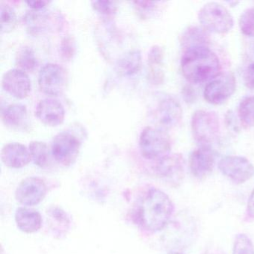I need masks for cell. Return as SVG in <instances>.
Masks as SVG:
<instances>
[{"mask_svg":"<svg viewBox=\"0 0 254 254\" xmlns=\"http://www.w3.org/2000/svg\"><path fill=\"white\" fill-rule=\"evenodd\" d=\"M133 3L141 13L146 14L154 11L157 8L158 2H151V1H136Z\"/></svg>","mask_w":254,"mask_h":254,"instance_id":"4dcf8cb0","label":"cell"},{"mask_svg":"<svg viewBox=\"0 0 254 254\" xmlns=\"http://www.w3.org/2000/svg\"><path fill=\"white\" fill-rule=\"evenodd\" d=\"M191 125L194 139L203 146H207L208 144L213 142L219 136V119L212 111H196L193 114Z\"/></svg>","mask_w":254,"mask_h":254,"instance_id":"5b68a950","label":"cell"},{"mask_svg":"<svg viewBox=\"0 0 254 254\" xmlns=\"http://www.w3.org/2000/svg\"><path fill=\"white\" fill-rule=\"evenodd\" d=\"M16 64L23 71L32 72L38 66V61L35 53L29 47H24L19 50L16 58Z\"/></svg>","mask_w":254,"mask_h":254,"instance_id":"603a6c76","label":"cell"},{"mask_svg":"<svg viewBox=\"0 0 254 254\" xmlns=\"http://www.w3.org/2000/svg\"><path fill=\"white\" fill-rule=\"evenodd\" d=\"M1 158L4 164L8 167L20 169L29 164L32 157L25 145L14 142L3 147Z\"/></svg>","mask_w":254,"mask_h":254,"instance_id":"2e32d148","label":"cell"},{"mask_svg":"<svg viewBox=\"0 0 254 254\" xmlns=\"http://www.w3.org/2000/svg\"><path fill=\"white\" fill-rule=\"evenodd\" d=\"M233 254H254V244L247 235L242 233L236 236Z\"/></svg>","mask_w":254,"mask_h":254,"instance_id":"83f0119b","label":"cell"},{"mask_svg":"<svg viewBox=\"0 0 254 254\" xmlns=\"http://www.w3.org/2000/svg\"><path fill=\"white\" fill-rule=\"evenodd\" d=\"M169 254H182V253H180V252H171V253H169Z\"/></svg>","mask_w":254,"mask_h":254,"instance_id":"e575fe53","label":"cell"},{"mask_svg":"<svg viewBox=\"0 0 254 254\" xmlns=\"http://www.w3.org/2000/svg\"><path fill=\"white\" fill-rule=\"evenodd\" d=\"M184 160L181 154H169L157 161L156 171L159 176L172 184H178L184 176Z\"/></svg>","mask_w":254,"mask_h":254,"instance_id":"7c38bea8","label":"cell"},{"mask_svg":"<svg viewBox=\"0 0 254 254\" xmlns=\"http://www.w3.org/2000/svg\"><path fill=\"white\" fill-rule=\"evenodd\" d=\"M221 173L236 184L249 181L254 175V166L248 159L240 156H227L218 163Z\"/></svg>","mask_w":254,"mask_h":254,"instance_id":"9c48e42d","label":"cell"},{"mask_svg":"<svg viewBox=\"0 0 254 254\" xmlns=\"http://www.w3.org/2000/svg\"><path fill=\"white\" fill-rule=\"evenodd\" d=\"M163 49L159 46L151 47L148 53V66L150 69V76L155 83H161L163 79V70L161 69L163 65Z\"/></svg>","mask_w":254,"mask_h":254,"instance_id":"44dd1931","label":"cell"},{"mask_svg":"<svg viewBox=\"0 0 254 254\" xmlns=\"http://www.w3.org/2000/svg\"><path fill=\"white\" fill-rule=\"evenodd\" d=\"M51 14L46 10H32L25 16V23L31 34H38L50 29L52 23Z\"/></svg>","mask_w":254,"mask_h":254,"instance_id":"d6986e66","label":"cell"},{"mask_svg":"<svg viewBox=\"0 0 254 254\" xmlns=\"http://www.w3.org/2000/svg\"><path fill=\"white\" fill-rule=\"evenodd\" d=\"M204 30V29H203ZM203 29L197 27H190L182 36V45L190 49L194 47L206 46L209 43V37Z\"/></svg>","mask_w":254,"mask_h":254,"instance_id":"7402d4cb","label":"cell"},{"mask_svg":"<svg viewBox=\"0 0 254 254\" xmlns=\"http://www.w3.org/2000/svg\"><path fill=\"white\" fill-rule=\"evenodd\" d=\"M15 222L17 227L26 233H35L42 226V217L38 211L20 207L16 210Z\"/></svg>","mask_w":254,"mask_h":254,"instance_id":"e0dca14e","label":"cell"},{"mask_svg":"<svg viewBox=\"0 0 254 254\" xmlns=\"http://www.w3.org/2000/svg\"><path fill=\"white\" fill-rule=\"evenodd\" d=\"M239 119L245 127L254 126V96L245 98L239 107Z\"/></svg>","mask_w":254,"mask_h":254,"instance_id":"d4e9b609","label":"cell"},{"mask_svg":"<svg viewBox=\"0 0 254 254\" xmlns=\"http://www.w3.org/2000/svg\"><path fill=\"white\" fill-rule=\"evenodd\" d=\"M171 146L170 137L161 129L147 127L141 133L139 149L148 160H161L170 154Z\"/></svg>","mask_w":254,"mask_h":254,"instance_id":"3957f363","label":"cell"},{"mask_svg":"<svg viewBox=\"0 0 254 254\" xmlns=\"http://www.w3.org/2000/svg\"><path fill=\"white\" fill-rule=\"evenodd\" d=\"M29 152L35 165L41 168L47 166L49 160V150L47 144L39 141H33L29 145Z\"/></svg>","mask_w":254,"mask_h":254,"instance_id":"cb8c5ba5","label":"cell"},{"mask_svg":"<svg viewBox=\"0 0 254 254\" xmlns=\"http://www.w3.org/2000/svg\"><path fill=\"white\" fill-rule=\"evenodd\" d=\"M81 142L70 132L58 133L52 142V154L58 163L68 166L75 163L79 154Z\"/></svg>","mask_w":254,"mask_h":254,"instance_id":"8992f818","label":"cell"},{"mask_svg":"<svg viewBox=\"0 0 254 254\" xmlns=\"http://www.w3.org/2000/svg\"><path fill=\"white\" fill-rule=\"evenodd\" d=\"M241 32L248 37H254V8L245 10L239 18Z\"/></svg>","mask_w":254,"mask_h":254,"instance_id":"f1b7e54d","label":"cell"},{"mask_svg":"<svg viewBox=\"0 0 254 254\" xmlns=\"http://www.w3.org/2000/svg\"><path fill=\"white\" fill-rule=\"evenodd\" d=\"M47 191V186L42 179L29 177L19 184L16 190L15 197L22 204L34 206L44 200Z\"/></svg>","mask_w":254,"mask_h":254,"instance_id":"30bf717a","label":"cell"},{"mask_svg":"<svg viewBox=\"0 0 254 254\" xmlns=\"http://www.w3.org/2000/svg\"><path fill=\"white\" fill-rule=\"evenodd\" d=\"M183 111L178 101L172 98H165L159 103L157 117L163 127L172 128L182 120Z\"/></svg>","mask_w":254,"mask_h":254,"instance_id":"9a60e30c","label":"cell"},{"mask_svg":"<svg viewBox=\"0 0 254 254\" xmlns=\"http://www.w3.org/2000/svg\"><path fill=\"white\" fill-rule=\"evenodd\" d=\"M35 114L41 123L52 127L59 126L64 120V108L56 99H45L40 101Z\"/></svg>","mask_w":254,"mask_h":254,"instance_id":"4fadbf2b","label":"cell"},{"mask_svg":"<svg viewBox=\"0 0 254 254\" xmlns=\"http://www.w3.org/2000/svg\"><path fill=\"white\" fill-rule=\"evenodd\" d=\"M0 12H1V17H0L1 32L2 33L11 32L17 24L15 11L10 5L1 3Z\"/></svg>","mask_w":254,"mask_h":254,"instance_id":"4316f807","label":"cell"},{"mask_svg":"<svg viewBox=\"0 0 254 254\" xmlns=\"http://www.w3.org/2000/svg\"><path fill=\"white\" fill-rule=\"evenodd\" d=\"M245 84L248 89L254 91V63L247 67L244 75Z\"/></svg>","mask_w":254,"mask_h":254,"instance_id":"1f68e13d","label":"cell"},{"mask_svg":"<svg viewBox=\"0 0 254 254\" xmlns=\"http://www.w3.org/2000/svg\"><path fill=\"white\" fill-rule=\"evenodd\" d=\"M198 20L203 29L215 34H225L233 29V16L230 11L218 2H209L198 13Z\"/></svg>","mask_w":254,"mask_h":254,"instance_id":"277c9868","label":"cell"},{"mask_svg":"<svg viewBox=\"0 0 254 254\" xmlns=\"http://www.w3.org/2000/svg\"><path fill=\"white\" fill-rule=\"evenodd\" d=\"M2 118L7 127L14 130L22 128L27 123V108L21 104L8 105L2 112Z\"/></svg>","mask_w":254,"mask_h":254,"instance_id":"ac0fdd59","label":"cell"},{"mask_svg":"<svg viewBox=\"0 0 254 254\" xmlns=\"http://www.w3.org/2000/svg\"><path fill=\"white\" fill-rule=\"evenodd\" d=\"M213 151L208 146H202L192 151L190 157V168L191 173L197 178L209 175L215 166Z\"/></svg>","mask_w":254,"mask_h":254,"instance_id":"5bb4252c","label":"cell"},{"mask_svg":"<svg viewBox=\"0 0 254 254\" xmlns=\"http://www.w3.org/2000/svg\"><path fill=\"white\" fill-rule=\"evenodd\" d=\"M236 81L232 72L219 75L206 86L203 92L205 100L212 105L227 102L236 91Z\"/></svg>","mask_w":254,"mask_h":254,"instance_id":"ba28073f","label":"cell"},{"mask_svg":"<svg viewBox=\"0 0 254 254\" xmlns=\"http://www.w3.org/2000/svg\"><path fill=\"white\" fill-rule=\"evenodd\" d=\"M26 3L33 10H41L45 8L46 5H48L50 2L42 0V1H27Z\"/></svg>","mask_w":254,"mask_h":254,"instance_id":"d6a6232c","label":"cell"},{"mask_svg":"<svg viewBox=\"0 0 254 254\" xmlns=\"http://www.w3.org/2000/svg\"><path fill=\"white\" fill-rule=\"evenodd\" d=\"M173 212L170 197L161 190L151 189L139 201L136 215L142 228L155 233L167 225Z\"/></svg>","mask_w":254,"mask_h":254,"instance_id":"6da1fadb","label":"cell"},{"mask_svg":"<svg viewBox=\"0 0 254 254\" xmlns=\"http://www.w3.org/2000/svg\"><path fill=\"white\" fill-rule=\"evenodd\" d=\"M92 5L95 11L105 17L114 15L117 11V2L113 1H94Z\"/></svg>","mask_w":254,"mask_h":254,"instance_id":"f546056e","label":"cell"},{"mask_svg":"<svg viewBox=\"0 0 254 254\" xmlns=\"http://www.w3.org/2000/svg\"><path fill=\"white\" fill-rule=\"evenodd\" d=\"M117 69L126 76L134 75L142 67V56L139 50H132L123 55L117 62Z\"/></svg>","mask_w":254,"mask_h":254,"instance_id":"ffe728a7","label":"cell"},{"mask_svg":"<svg viewBox=\"0 0 254 254\" xmlns=\"http://www.w3.org/2000/svg\"><path fill=\"white\" fill-rule=\"evenodd\" d=\"M247 212H248V216L254 219V189L248 199Z\"/></svg>","mask_w":254,"mask_h":254,"instance_id":"836d02e7","label":"cell"},{"mask_svg":"<svg viewBox=\"0 0 254 254\" xmlns=\"http://www.w3.org/2000/svg\"><path fill=\"white\" fill-rule=\"evenodd\" d=\"M183 75L191 83H203L218 76L219 59L206 46L187 49L181 59Z\"/></svg>","mask_w":254,"mask_h":254,"instance_id":"7a4b0ae2","label":"cell"},{"mask_svg":"<svg viewBox=\"0 0 254 254\" xmlns=\"http://www.w3.org/2000/svg\"><path fill=\"white\" fill-rule=\"evenodd\" d=\"M47 214L51 220V223H50L51 227L58 223L57 225L53 230H56L58 227V232L59 233L60 232V235L62 233L64 234L69 226V219L66 212L60 208L52 207L47 211Z\"/></svg>","mask_w":254,"mask_h":254,"instance_id":"484cf974","label":"cell"},{"mask_svg":"<svg viewBox=\"0 0 254 254\" xmlns=\"http://www.w3.org/2000/svg\"><path fill=\"white\" fill-rule=\"evenodd\" d=\"M67 83L66 70L56 64L44 65L38 75V84L41 91L50 96H59L64 91Z\"/></svg>","mask_w":254,"mask_h":254,"instance_id":"52a82bcc","label":"cell"},{"mask_svg":"<svg viewBox=\"0 0 254 254\" xmlns=\"http://www.w3.org/2000/svg\"><path fill=\"white\" fill-rule=\"evenodd\" d=\"M2 85L4 90L17 99L27 97L32 90L30 78L24 71L13 69L4 74Z\"/></svg>","mask_w":254,"mask_h":254,"instance_id":"8fae6325","label":"cell"}]
</instances>
